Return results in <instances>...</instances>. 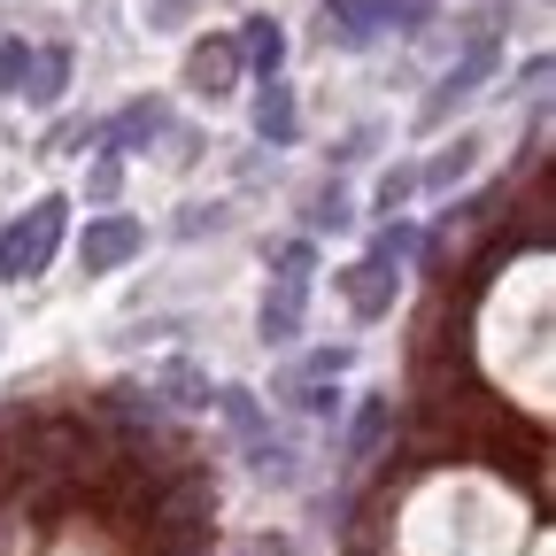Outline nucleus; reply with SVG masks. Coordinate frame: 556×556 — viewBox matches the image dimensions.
Masks as SVG:
<instances>
[{"label":"nucleus","instance_id":"f257e3e1","mask_svg":"<svg viewBox=\"0 0 556 556\" xmlns=\"http://www.w3.org/2000/svg\"><path fill=\"white\" fill-rule=\"evenodd\" d=\"M62 225H70V201H62V193H47L31 217H16L9 232H0V278H9V287L39 278V270L54 263V248H62Z\"/></svg>","mask_w":556,"mask_h":556},{"label":"nucleus","instance_id":"f03ea898","mask_svg":"<svg viewBox=\"0 0 556 556\" xmlns=\"http://www.w3.org/2000/svg\"><path fill=\"white\" fill-rule=\"evenodd\" d=\"M348 309H356L364 325L387 317V309H394V263H371V255H364L356 270H348Z\"/></svg>","mask_w":556,"mask_h":556},{"label":"nucleus","instance_id":"7ed1b4c3","mask_svg":"<svg viewBox=\"0 0 556 556\" xmlns=\"http://www.w3.org/2000/svg\"><path fill=\"white\" fill-rule=\"evenodd\" d=\"M139 248H148V232H139L131 217H101L93 240H86V270H116V263L139 255Z\"/></svg>","mask_w":556,"mask_h":556},{"label":"nucleus","instance_id":"20e7f679","mask_svg":"<svg viewBox=\"0 0 556 556\" xmlns=\"http://www.w3.org/2000/svg\"><path fill=\"white\" fill-rule=\"evenodd\" d=\"M302 302H309L302 287H270V294H263V317H255V325H263V340L287 348V340L302 332Z\"/></svg>","mask_w":556,"mask_h":556},{"label":"nucleus","instance_id":"39448f33","mask_svg":"<svg viewBox=\"0 0 556 556\" xmlns=\"http://www.w3.org/2000/svg\"><path fill=\"white\" fill-rule=\"evenodd\" d=\"M255 131H263V139H278V148H287V139L302 131V124H294V101H287V86H270V93H263V109H255Z\"/></svg>","mask_w":556,"mask_h":556},{"label":"nucleus","instance_id":"423d86ee","mask_svg":"<svg viewBox=\"0 0 556 556\" xmlns=\"http://www.w3.org/2000/svg\"><path fill=\"white\" fill-rule=\"evenodd\" d=\"M278 62H287V31L255 16V24H248V70H263V78H270Z\"/></svg>","mask_w":556,"mask_h":556},{"label":"nucleus","instance_id":"0eeeda50","mask_svg":"<svg viewBox=\"0 0 556 556\" xmlns=\"http://www.w3.org/2000/svg\"><path fill=\"white\" fill-rule=\"evenodd\" d=\"M62 86H70V54H62V47H47V62H39V86H31V101L47 109V101H62Z\"/></svg>","mask_w":556,"mask_h":556},{"label":"nucleus","instance_id":"6e6552de","mask_svg":"<svg viewBox=\"0 0 556 556\" xmlns=\"http://www.w3.org/2000/svg\"><path fill=\"white\" fill-rule=\"evenodd\" d=\"M24 70H31V47H24V39H0V93H16Z\"/></svg>","mask_w":556,"mask_h":556},{"label":"nucleus","instance_id":"1a4fd4ad","mask_svg":"<svg viewBox=\"0 0 556 556\" xmlns=\"http://www.w3.org/2000/svg\"><path fill=\"white\" fill-rule=\"evenodd\" d=\"M309 225H348V193H340V186H317V201H309Z\"/></svg>","mask_w":556,"mask_h":556},{"label":"nucleus","instance_id":"9d476101","mask_svg":"<svg viewBox=\"0 0 556 556\" xmlns=\"http://www.w3.org/2000/svg\"><path fill=\"white\" fill-rule=\"evenodd\" d=\"M309 255H317V240H287V248L270 255V270H287V278H302V270H309Z\"/></svg>","mask_w":556,"mask_h":556},{"label":"nucleus","instance_id":"9b49d317","mask_svg":"<svg viewBox=\"0 0 556 556\" xmlns=\"http://www.w3.org/2000/svg\"><path fill=\"white\" fill-rule=\"evenodd\" d=\"M240 556H294V548H287V533H270V541H263V533H255V541H248V548H240Z\"/></svg>","mask_w":556,"mask_h":556}]
</instances>
